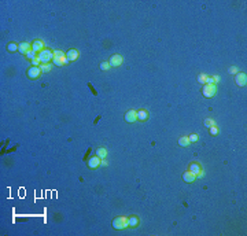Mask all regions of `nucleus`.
<instances>
[{
  "mask_svg": "<svg viewBox=\"0 0 247 236\" xmlns=\"http://www.w3.org/2000/svg\"><path fill=\"white\" fill-rule=\"evenodd\" d=\"M32 49L34 52H41L44 49V41H41V40H34L33 41V44H32Z\"/></svg>",
  "mask_w": 247,
  "mask_h": 236,
  "instance_id": "nucleus-10",
  "label": "nucleus"
},
{
  "mask_svg": "<svg viewBox=\"0 0 247 236\" xmlns=\"http://www.w3.org/2000/svg\"><path fill=\"white\" fill-rule=\"evenodd\" d=\"M26 56H28V58H29V59H30V60H33V59H34V58H37L36 52L33 51V49H30V51H29L28 54H26Z\"/></svg>",
  "mask_w": 247,
  "mask_h": 236,
  "instance_id": "nucleus-23",
  "label": "nucleus"
},
{
  "mask_svg": "<svg viewBox=\"0 0 247 236\" xmlns=\"http://www.w3.org/2000/svg\"><path fill=\"white\" fill-rule=\"evenodd\" d=\"M211 78H213V82H214V84H218L220 82V76H213Z\"/></svg>",
  "mask_w": 247,
  "mask_h": 236,
  "instance_id": "nucleus-29",
  "label": "nucleus"
},
{
  "mask_svg": "<svg viewBox=\"0 0 247 236\" xmlns=\"http://www.w3.org/2000/svg\"><path fill=\"white\" fill-rule=\"evenodd\" d=\"M196 177H195V174H192L190 170H187L185 173H183V180L185 181V183H192V181L195 180Z\"/></svg>",
  "mask_w": 247,
  "mask_h": 236,
  "instance_id": "nucleus-14",
  "label": "nucleus"
},
{
  "mask_svg": "<svg viewBox=\"0 0 247 236\" xmlns=\"http://www.w3.org/2000/svg\"><path fill=\"white\" fill-rule=\"evenodd\" d=\"M206 78H207L206 74H199L198 76V81H199L200 84H206Z\"/></svg>",
  "mask_w": 247,
  "mask_h": 236,
  "instance_id": "nucleus-24",
  "label": "nucleus"
},
{
  "mask_svg": "<svg viewBox=\"0 0 247 236\" xmlns=\"http://www.w3.org/2000/svg\"><path fill=\"white\" fill-rule=\"evenodd\" d=\"M32 49V44H29V43H21L19 45H18V51L21 52V54H28L29 51Z\"/></svg>",
  "mask_w": 247,
  "mask_h": 236,
  "instance_id": "nucleus-12",
  "label": "nucleus"
},
{
  "mask_svg": "<svg viewBox=\"0 0 247 236\" xmlns=\"http://www.w3.org/2000/svg\"><path fill=\"white\" fill-rule=\"evenodd\" d=\"M188 170H190L192 174H195V177H196V174L202 170V166H200L199 164H196V162H192V164L190 165V169H188Z\"/></svg>",
  "mask_w": 247,
  "mask_h": 236,
  "instance_id": "nucleus-13",
  "label": "nucleus"
},
{
  "mask_svg": "<svg viewBox=\"0 0 247 236\" xmlns=\"http://www.w3.org/2000/svg\"><path fill=\"white\" fill-rule=\"evenodd\" d=\"M203 176H205V172H203V169H202V170H200V172L196 174V179H202Z\"/></svg>",
  "mask_w": 247,
  "mask_h": 236,
  "instance_id": "nucleus-30",
  "label": "nucleus"
},
{
  "mask_svg": "<svg viewBox=\"0 0 247 236\" xmlns=\"http://www.w3.org/2000/svg\"><path fill=\"white\" fill-rule=\"evenodd\" d=\"M110 67H111V66H110L108 62H102V63H100V69H102V70H108Z\"/></svg>",
  "mask_w": 247,
  "mask_h": 236,
  "instance_id": "nucleus-25",
  "label": "nucleus"
},
{
  "mask_svg": "<svg viewBox=\"0 0 247 236\" xmlns=\"http://www.w3.org/2000/svg\"><path fill=\"white\" fill-rule=\"evenodd\" d=\"M32 63H33V66H40L41 62H40V59H39V58H34V59L32 60Z\"/></svg>",
  "mask_w": 247,
  "mask_h": 236,
  "instance_id": "nucleus-27",
  "label": "nucleus"
},
{
  "mask_svg": "<svg viewBox=\"0 0 247 236\" xmlns=\"http://www.w3.org/2000/svg\"><path fill=\"white\" fill-rule=\"evenodd\" d=\"M100 166H107V161L102 159V161H100Z\"/></svg>",
  "mask_w": 247,
  "mask_h": 236,
  "instance_id": "nucleus-32",
  "label": "nucleus"
},
{
  "mask_svg": "<svg viewBox=\"0 0 247 236\" xmlns=\"http://www.w3.org/2000/svg\"><path fill=\"white\" fill-rule=\"evenodd\" d=\"M41 74H43V72H41L40 66H32V67L28 70V77H29V78H32V80H37V78H40Z\"/></svg>",
  "mask_w": 247,
  "mask_h": 236,
  "instance_id": "nucleus-5",
  "label": "nucleus"
},
{
  "mask_svg": "<svg viewBox=\"0 0 247 236\" xmlns=\"http://www.w3.org/2000/svg\"><path fill=\"white\" fill-rule=\"evenodd\" d=\"M113 228L116 229H126L129 228V220L125 216H118L113 220Z\"/></svg>",
  "mask_w": 247,
  "mask_h": 236,
  "instance_id": "nucleus-1",
  "label": "nucleus"
},
{
  "mask_svg": "<svg viewBox=\"0 0 247 236\" xmlns=\"http://www.w3.org/2000/svg\"><path fill=\"white\" fill-rule=\"evenodd\" d=\"M106 155H107V150H106V148L100 147V148H98V150H96V156H99L100 159H104V158H106Z\"/></svg>",
  "mask_w": 247,
  "mask_h": 236,
  "instance_id": "nucleus-18",
  "label": "nucleus"
},
{
  "mask_svg": "<svg viewBox=\"0 0 247 236\" xmlns=\"http://www.w3.org/2000/svg\"><path fill=\"white\" fill-rule=\"evenodd\" d=\"M37 58L40 59L41 63H50V60L54 59V52L51 49H43L37 54Z\"/></svg>",
  "mask_w": 247,
  "mask_h": 236,
  "instance_id": "nucleus-4",
  "label": "nucleus"
},
{
  "mask_svg": "<svg viewBox=\"0 0 247 236\" xmlns=\"http://www.w3.org/2000/svg\"><path fill=\"white\" fill-rule=\"evenodd\" d=\"M52 62H54L56 66H65L69 60H67L66 54H65L63 51H55L54 52V59H52Z\"/></svg>",
  "mask_w": 247,
  "mask_h": 236,
  "instance_id": "nucleus-2",
  "label": "nucleus"
},
{
  "mask_svg": "<svg viewBox=\"0 0 247 236\" xmlns=\"http://www.w3.org/2000/svg\"><path fill=\"white\" fill-rule=\"evenodd\" d=\"M235 81L239 87H246L247 84V74L246 73H236Z\"/></svg>",
  "mask_w": 247,
  "mask_h": 236,
  "instance_id": "nucleus-6",
  "label": "nucleus"
},
{
  "mask_svg": "<svg viewBox=\"0 0 247 236\" xmlns=\"http://www.w3.org/2000/svg\"><path fill=\"white\" fill-rule=\"evenodd\" d=\"M100 158L99 156H92V158H89V161H88V168L89 169H96L100 166Z\"/></svg>",
  "mask_w": 247,
  "mask_h": 236,
  "instance_id": "nucleus-9",
  "label": "nucleus"
},
{
  "mask_svg": "<svg viewBox=\"0 0 247 236\" xmlns=\"http://www.w3.org/2000/svg\"><path fill=\"white\" fill-rule=\"evenodd\" d=\"M202 93L206 99H210V98H214L215 93H217V87L215 84H205L203 89H202Z\"/></svg>",
  "mask_w": 247,
  "mask_h": 236,
  "instance_id": "nucleus-3",
  "label": "nucleus"
},
{
  "mask_svg": "<svg viewBox=\"0 0 247 236\" xmlns=\"http://www.w3.org/2000/svg\"><path fill=\"white\" fill-rule=\"evenodd\" d=\"M206 84H214V82H213V78H211V77H207V78H206Z\"/></svg>",
  "mask_w": 247,
  "mask_h": 236,
  "instance_id": "nucleus-31",
  "label": "nucleus"
},
{
  "mask_svg": "<svg viewBox=\"0 0 247 236\" xmlns=\"http://www.w3.org/2000/svg\"><path fill=\"white\" fill-rule=\"evenodd\" d=\"M78 55H80V52L77 51V49H69V51L66 52V58H67L69 62H73V60H76L77 58H78Z\"/></svg>",
  "mask_w": 247,
  "mask_h": 236,
  "instance_id": "nucleus-11",
  "label": "nucleus"
},
{
  "mask_svg": "<svg viewBox=\"0 0 247 236\" xmlns=\"http://www.w3.org/2000/svg\"><path fill=\"white\" fill-rule=\"evenodd\" d=\"M128 220H129V228H136L139 225V217L132 216V217H128Z\"/></svg>",
  "mask_w": 247,
  "mask_h": 236,
  "instance_id": "nucleus-16",
  "label": "nucleus"
},
{
  "mask_svg": "<svg viewBox=\"0 0 247 236\" xmlns=\"http://www.w3.org/2000/svg\"><path fill=\"white\" fill-rule=\"evenodd\" d=\"M209 133H210L211 136H217V135H218V128H217V126H210V128H209Z\"/></svg>",
  "mask_w": 247,
  "mask_h": 236,
  "instance_id": "nucleus-21",
  "label": "nucleus"
},
{
  "mask_svg": "<svg viewBox=\"0 0 247 236\" xmlns=\"http://www.w3.org/2000/svg\"><path fill=\"white\" fill-rule=\"evenodd\" d=\"M40 69H41V72H43V73L50 72V70H51V65H50V63H41Z\"/></svg>",
  "mask_w": 247,
  "mask_h": 236,
  "instance_id": "nucleus-20",
  "label": "nucleus"
},
{
  "mask_svg": "<svg viewBox=\"0 0 247 236\" xmlns=\"http://www.w3.org/2000/svg\"><path fill=\"white\" fill-rule=\"evenodd\" d=\"M124 62V58L121 55H113L111 58H110V60H108V63H110V66L111 67H118V66H121V63Z\"/></svg>",
  "mask_w": 247,
  "mask_h": 236,
  "instance_id": "nucleus-7",
  "label": "nucleus"
},
{
  "mask_svg": "<svg viewBox=\"0 0 247 236\" xmlns=\"http://www.w3.org/2000/svg\"><path fill=\"white\" fill-rule=\"evenodd\" d=\"M190 144H191V141H190L188 136H183L179 139V146H181V147H188Z\"/></svg>",
  "mask_w": 247,
  "mask_h": 236,
  "instance_id": "nucleus-17",
  "label": "nucleus"
},
{
  "mask_svg": "<svg viewBox=\"0 0 247 236\" xmlns=\"http://www.w3.org/2000/svg\"><path fill=\"white\" fill-rule=\"evenodd\" d=\"M7 49L10 52H14V51H18V45L15 44V43H10L8 44V47H7Z\"/></svg>",
  "mask_w": 247,
  "mask_h": 236,
  "instance_id": "nucleus-22",
  "label": "nucleus"
},
{
  "mask_svg": "<svg viewBox=\"0 0 247 236\" xmlns=\"http://www.w3.org/2000/svg\"><path fill=\"white\" fill-rule=\"evenodd\" d=\"M229 73H231V74H236V73H239V70H238V67L232 66V67H229Z\"/></svg>",
  "mask_w": 247,
  "mask_h": 236,
  "instance_id": "nucleus-28",
  "label": "nucleus"
},
{
  "mask_svg": "<svg viewBox=\"0 0 247 236\" xmlns=\"http://www.w3.org/2000/svg\"><path fill=\"white\" fill-rule=\"evenodd\" d=\"M147 120H148V113L146 110H139L137 111V121L144 122V121H147Z\"/></svg>",
  "mask_w": 247,
  "mask_h": 236,
  "instance_id": "nucleus-15",
  "label": "nucleus"
},
{
  "mask_svg": "<svg viewBox=\"0 0 247 236\" xmlns=\"http://www.w3.org/2000/svg\"><path fill=\"white\" fill-rule=\"evenodd\" d=\"M203 124H205V126H206V128H210V126H214L215 122H214V120H213V118H206Z\"/></svg>",
  "mask_w": 247,
  "mask_h": 236,
  "instance_id": "nucleus-19",
  "label": "nucleus"
},
{
  "mask_svg": "<svg viewBox=\"0 0 247 236\" xmlns=\"http://www.w3.org/2000/svg\"><path fill=\"white\" fill-rule=\"evenodd\" d=\"M190 137V141H191V143H196V141H198V139H199V137H198V135H195V133H194V135H191V136H188Z\"/></svg>",
  "mask_w": 247,
  "mask_h": 236,
  "instance_id": "nucleus-26",
  "label": "nucleus"
},
{
  "mask_svg": "<svg viewBox=\"0 0 247 236\" xmlns=\"http://www.w3.org/2000/svg\"><path fill=\"white\" fill-rule=\"evenodd\" d=\"M125 121L129 122V124L136 122V121H137V111H135V110H129V111H126V114H125Z\"/></svg>",
  "mask_w": 247,
  "mask_h": 236,
  "instance_id": "nucleus-8",
  "label": "nucleus"
}]
</instances>
